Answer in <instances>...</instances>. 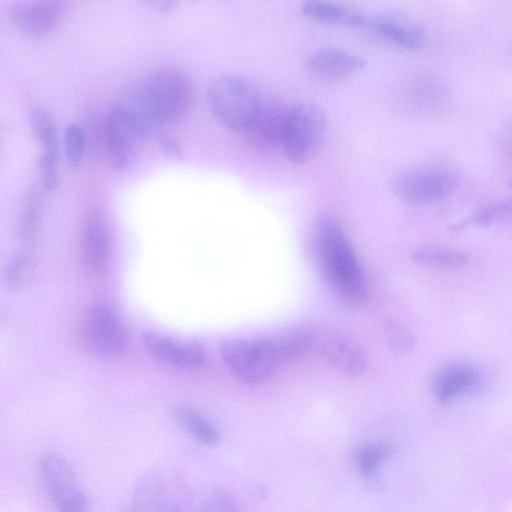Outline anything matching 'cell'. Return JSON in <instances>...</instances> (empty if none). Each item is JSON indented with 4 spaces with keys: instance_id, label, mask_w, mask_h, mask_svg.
I'll use <instances>...</instances> for the list:
<instances>
[{
    "instance_id": "cell-26",
    "label": "cell",
    "mask_w": 512,
    "mask_h": 512,
    "mask_svg": "<svg viewBox=\"0 0 512 512\" xmlns=\"http://www.w3.org/2000/svg\"><path fill=\"white\" fill-rule=\"evenodd\" d=\"M392 453L393 449L388 444L372 443L356 448L353 452V458L360 473L365 477H369L378 470L379 466Z\"/></svg>"
},
{
    "instance_id": "cell-11",
    "label": "cell",
    "mask_w": 512,
    "mask_h": 512,
    "mask_svg": "<svg viewBox=\"0 0 512 512\" xmlns=\"http://www.w3.org/2000/svg\"><path fill=\"white\" fill-rule=\"evenodd\" d=\"M110 232L107 221L98 210H90L81 229V256L85 269L93 276L107 270L110 258Z\"/></svg>"
},
{
    "instance_id": "cell-21",
    "label": "cell",
    "mask_w": 512,
    "mask_h": 512,
    "mask_svg": "<svg viewBox=\"0 0 512 512\" xmlns=\"http://www.w3.org/2000/svg\"><path fill=\"white\" fill-rule=\"evenodd\" d=\"M299 11L313 21L349 28L365 29L368 19V15L356 7L325 0L305 1Z\"/></svg>"
},
{
    "instance_id": "cell-5",
    "label": "cell",
    "mask_w": 512,
    "mask_h": 512,
    "mask_svg": "<svg viewBox=\"0 0 512 512\" xmlns=\"http://www.w3.org/2000/svg\"><path fill=\"white\" fill-rule=\"evenodd\" d=\"M459 184L457 172L443 164H421L407 168L392 180V191L404 202L423 206L450 195Z\"/></svg>"
},
{
    "instance_id": "cell-33",
    "label": "cell",
    "mask_w": 512,
    "mask_h": 512,
    "mask_svg": "<svg viewBox=\"0 0 512 512\" xmlns=\"http://www.w3.org/2000/svg\"><path fill=\"white\" fill-rule=\"evenodd\" d=\"M511 185H512V181H511Z\"/></svg>"
},
{
    "instance_id": "cell-1",
    "label": "cell",
    "mask_w": 512,
    "mask_h": 512,
    "mask_svg": "<svg viewBox=\"0 0 512 512\" xmlns=\"http://www.w3.org/2000/svg\"><path fill=\"white\" fill-rule=\"evenodd\" d=\"M308 245L320 277L330 292L345 306L365 307L369 297L366 277L340 223L331 216L320 217Z\"/></svg>"
},
{
    "instance_id": "cell-14",
    "label": "cell",
    "mask_w": 512,
    "mask_h": 512,
    "mask_svg": "<svg viewBox=\"0 0 512 512\" xmlns=\"http://www.w3.org/2000/svg\"><path fill=\"white\" fill-rule=\"evenodd\" d=\"M142 342L151 357L166 365L196 368L205 359L202 344L195 340L179 342L167 335L146 331Z\"/></svg>"
},
{
    "instance_id": "cell-31",
    "label": "cell",
    "mask_w": 512,
    "mask_h": 512,
    "mask_svg": "<svg viewBox=\"0 0 512 512\" xmlns=\"http://www.w3.org/2000/svg\"><path fill=\"white\" fill-rule=\"evenodd\" d=\"M158 144L162 150L170 157L178 158L182 154L180 144L170 135L160 134L158 136Z\"/></svg>"
},
{
    "instance_id": "cell-30",
    "label": "cell",
    "mask_w": 512,
    "mask_h": 512,
    "mask_svg": "<svg viewBox=\"0 0 512 512\" xmlns=\"http://www.w3.org/2000/svg\"><path fill=\"white\" fill-rule=\"evenodd\" d=\"M201 512H241L235 498L226 491H217L204 504Z\"/></svg>"
},
{
    "instance_id": "cell-24",
    "label": "cell",
    "mask_w": 512,
    "mask_h": 512,
    "mask_svg": "<svg viewBox=\"0 0 512 512\" xmlns=\"http://www.w3.org/2000/svg\"><path fill=\"white\" fill-rule=\"evenodd\" d=\"M384 338L390 352L395 356H406L416 347L417 338L413 330L399 320L384 323Z\"/></svg>"
},
{
    "instance_id": "cell-8",
    "label": "cell",
    "mask_w": 512,
    "mask_h": 512,
    "mask_svg": "<svg viewBox=\"0 0 512 512\" xmlns=\"http://www.w3.org/2000/svg\"><path fill=\"white\" fill-rule=\"evenodd\" d=\"M80 342L92 356L110 359L121 356L127 348V335L119 319L105 307L96 306L80 325Z\"/></svg>"
},
{
    "instance_id": "cell-6",
    "label": "cell",
    "mask_w": 512,
    "mask_h": 512,
    "mask_svg": "<svg viewBox=\"0 0 512 512\" xmlns=\"http://www.w3.org/2000/svg\"><path fill=\"white\" fill-rule=\"evenodd\" d=\"M220 351L235 377L250 385L268 380L278 364L267 337L227 339Z\"/></svg>"
},
{
    "instance_id": "cell-27",
    "label": "cell",
    "mask_w": 512,
    "mask_h": 512,
    "mask_svg": "<svg viewBox=\"0 0 512 512\" xmlns=\"http://www.w3.org/2000/svg\"><path fill=\"white\" fill-rule=\"evenodd\" d=\"M33 274V261L29 256L21 255L6 268L3 275L4 287L11 292H20L30 284Z\"/></svg>"
},
{
    "instance_id": "cell-16",
    "label": "cell",
    "mask_w": 512,
    "mask_h": 512,
    "mask_svg": "<svg viewBox=\"0 0 512 512\" xmlns=\"http://www.w3.org/2000/svg\"><path fill=\"white\" fill-rule=\"evenodd\" d=\"M482 374L474 365L455 363L441 368L432 379V391L436 400L449 403L454 399L477 390Z\"/></svg>"
},
{
    "instance_id": "cell-19",
    "label": "cell",
    "mask_w": 512,
    "mask_h": 512,
    "mask_svg": "<svg viewBox=\"0 0 512 512\" xmlns=\"http://www.w3.org/2000/svg\"><path fill=\"white\" fill-rule=\"evenodd\" d=\"M268 338L277 363H290L307 356L316 343V333L308 324L279 328Z\"/></svg>"
},
{
    "instance_id": "cell-9",
    "label": "cell",
    "mask_w": 512,
    "mask_h": 512,
    "mask_svg": "<svg viewBox=\"0 0 512 512\" xmlns=\"http://www.w3.org/2000/svg\"><path fill=\"white\" fill-rule=\"evenodd\" d=\"M39 466L46 490L59 512H88L86 496L65 458L47 453L42 456Z\"/></svg>"
},
{
    "instance_id": "cell-18",
    "label": "cell",
    "mask_w": 512,
    "mask_h": 512,
    "mask_svg": "<svg viewBox=\"0 0 512 512\" xmlns=\"http://www.w3.org/2000/svg\"><path fill=\"white\" fill-rule=\"evenodd\" d=\"M62 10V2L59 1L16 2L11 7V18L23 33L39 36L55 26Z\"/></svg>"
},
{
    "instance_id": "cell-22",
    "label": "cell",
    "mask_w": 512,
    "mask_h": 512,
    "mask_svg": "<svg viewBox=\"0 0 512 512\" xmlns=\"http://www.w3.org/2000/svg\"><path fill=\"white\" fill-rule=\"evenodd\" d=\"M175 422L197 441L214 446L220 441L215 425L195 409L188 406H176L172 411Z\"/></svg>"
},
{
    "instance_id": "cell-28",
    "label": "cell",
    "mask_w": 512,
    "mask_h": 512,
    "mask_svg": "<svg viewBox=\"0 0 512 512\" xmlns=\"http://www.w3.org/2000/svg\"><path fill=\"white\" fill-rule=\"evenodd\" d=\"M41 215V198L35 192L25 200L18 220V233L23 238H30L36 231Z\"/></svg>"
},
{
    "instance_id": "cell-12",
    "label": "cell",
    "mask_w": 512,
    "mask_h": 512,
    "mask_svg": "<svg viewBox=\"0 0 512 512\" xmlns=\"http://www.w3.org/2000/svg\"><path fill=\"white\" fill-rule=\"evenodd\" d=\"M288 108L275 101L262 100L255 117L244 131L250 144L264 152L282 150Z\"/></svg>"
},
{
    "instance_id": "cell-7",
    "label": "cell",
    "mask_w": 512,
    "mask_h": 512,
    "mask_svg": "<svg viewBox=\"0 0 512 512\" xmlns=\"http://www.w3.org/2000/svg\"><path fill=\"white\" fill-rule=\"evenodd\" d=\"M147 129L120 101L108 110L103 134L109 159L114 167L123 170L137 158Z\"/></svg>"
},
{
    "instance_id": "cell-13",
    "label": "cell",
    "mask_w": 512,
    "mask_h": 512,
    "mask_svg": "<svg viewBox=\"0 0 512 512\" xmlns=\"http://www.w3.org/2000/svg\"><path fill=\"white\" fill-rule=\"evenodd\" d=\"M365 29L407 51H417L425 43L421 27L399 12L385 11L368 15Z\"/></svg>"
},
{
    "instance_id": "cell-4",
    "label": "cell",
    "mask_w": 512,
    "mask_h": 512,
    "mask_svg": "<svg viewBox=\"0 0 512 512\" xmlns=\"http://www.w3.org/2000/svg\"><path fill=\"white\" fill-rule=\"evenodd\" d=\"M327 130V117L321 107L311 102L289 106L282 151L292 163H304L321 149Z\"/></svg>"
},
{
    "instance_id": "cell-32",
    "label": "cell",
    "mask_w": 512,
    "mask_h": 512,
    "mask_svg": "<svg viewBox=\"0 0 512 512\" xmlns=\"http://www.w3.org/2000/svg\"><path fill=\"white\" fill-rule=\"evenodd\" d=\"M147 4L150 5L151 7H154L155 9H157L159 11H169L177 5V2L169 1V0H163V1L157 0V1H149V2H147Z\"/></svg>"
},
{
    "instance_id": "cell-20",
    "label": "cell",
    "mask_w": 512,
    "mask_h": 512,
    "mask_svg": "<svg viewBox=\"0 0 512 512\" xmlns=\"http://www.w3.org/2000/svg\"><path fill=\"white\" fill-rule=\"evenodd\" d=\"M308 66L318 77L339 80L360 71L364 67V61L345 49L324 47L310 56Z\"/></svg>"
},
{
    "instance_id": "cell-3",
    "label": "cell",
    "mask_w": 512,
    "mask_h": 512,
    "mask_svg": "<svg viewBox=\"0 0 512 512\" xmlns=\"http://www.w3.org/2000/svg\"><path fill=\"white\" fill-rule=\"evenodd\" d=\"M207 100L215 118L234 133H244L262 102L253 82L236 74L215 78L209 85Z\"/></svg>"
},
{
    "instance_id": "cell-17",
    "label": "cell",
    "mask_w": 512,
    "mask_h": 512,
    "mask_svg": "<svg viewBox=\"0 0 512 512\" xmlns=\"http://www.w3.org/2000/svg\"><path fill=\"white\" fill-rule=\"evenodd\" d=\"M321 354L330 366L352 379L362 377L367 371L364 350L347 336H329L321 345Z\"/></svg>"
},
{
    "instance_id": "cell-2",
    "label": "cell",
    "mask_w": 512,
    "mask_h": 512,
    "mask_svg": "<svg viewBox=\"0 0 512 512\" xmlns=\"http://www.w3.org/2000/svg\"><path fill=\"white\" fill-rule=\"evenodd\" d=\"M194 99L193 86L180 70L160 68L135 84L120 102L148 130L182 118Z\"/></svg>"
},
{
    "instance_id": "cell-29",
    "label": "cell",
    "mask_w": 512,
    "mask_h": 512,
    "mask_svg": "<svg viewBox=\"0 0 512 512\" xmlns=\"http://www.w3.org/2000/svg\"><path fill=\"white\" fill-rule=\"evenodd\" d=\"M65 154L71 167L78 166L85 153V133L80 125L71 123L64 132Z\"/></svg>"
},
{
    "instance_id": "cell-23",
    "label": "cell",
    "mask_w": 512,
    "mask_h": 512,
    "mask_svg": "<svg viewBox=\"0 0 512 512\" xmlns=\"http://www.w3.org/2000/svg\"><path fill=\"white\" fill-rule=\"evenodd\" d=\"M411 259L414 263L434 268L458 269L466 265L468 257L461 251L425 247L416 249Z\"/></svg>"
},
{
    "instance_id": "cell-15",
    "label": "cell",
    "mask_w": 512,
    "mask_h": 512,
    "mask_svg": "<svg viewBox=\"0 0 512 512\" xmlns=\"http://www.w3.org/2000/svg\"><path fill=\"white\" fill-rule=\"evenodd\" d=\"M30 124L35 138L42 146L39 169L45 190H53L58 183V134L55 121L44 108L37 107L31 111Z\"/></svg>"
},
{
    "instance_id": "cell-25",
    "label": "cell",
    "mask_w": 512,
    "mask_h": 512,
    "mask_svg": "<svg viewBox=\"0 0 512 512\" xmlns=\"http://www.w3.org/2000/svg\"><path fill=\"white\" fill-rule=\"evenodd\" d=\"M510 220H512V197L484 206L465 221L455 225V230L464 228L467 225L488 227Z\"/></svg>"
},
{
    "instance_id": "cell-10",
    "label": "cell",
    "mask_w": 512,
    "mask_h": 512,
    "mask_svg": "<svg viewBox=\"0 0 512 512\" xmlns=\"http://www.w3.org/2000/svg\"><path fill=\"white\" fill-rule=\"evenodd\" d=\"M183 498L182 485L176 477L154 472L137 484L129 512H182Z\"/></svg>"
}]
</instances>
